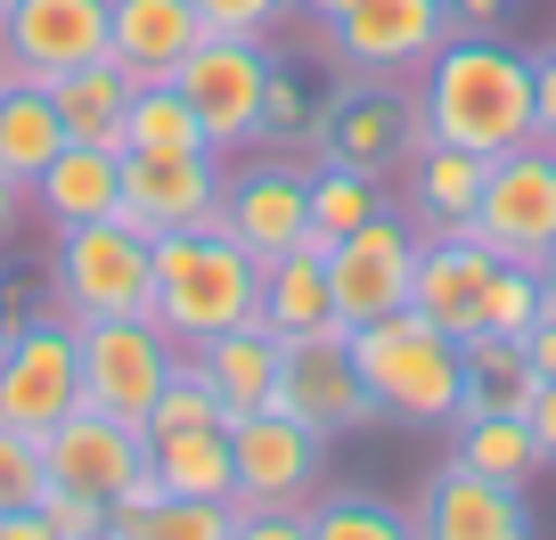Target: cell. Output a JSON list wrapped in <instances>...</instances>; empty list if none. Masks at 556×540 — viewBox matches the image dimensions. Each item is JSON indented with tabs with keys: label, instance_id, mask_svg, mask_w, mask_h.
Listing matches in <instances>:
<instances>
[{
	"label": "cell",
	"instance_id": "cell-20",
	"mask_svg": "<svg viewBox=\"0 0 556 540\" xmlns=\"http://www.w3.org/2000/svg\"><path fill=\"white\" fill-rule=\"evenodd\" d=\"M197 41H205L197 0H106V58L131 83H173Z\"/></svg>",
	"mask_w": 556,
	"mask_h": 540
},
{
	"label": "cell",
	"instance_id": "cell-28",
	"mask_svg": "<svg viewBox=\"0 0 556 540\" xmlns=\"http://www.w3.org/2000/svg\"><path fill=\"white\" fill-rule=\"evenodd\" d=\"M58 148H66V123L50 106V83H9L0 90V173L34 189Z\"/></svg>",
	"mask_w": 556,
	"mask_h": 540
},
{
	"label": "cell",
	"instance_id": "cell-10",
	"mask_svg": "<svg viewBox=\"0 0 556 540\" xmlns=\"http://www.w3.org/2000/svg\"><path fill=\"white\" fill-rule=\"evenodd\" d=\"M409 279H417V222H401L393 205L328 246V296H336V319H344V328H368V319L401 312V303H409Z\"/></svg>",
	"mask_w": 556,
	"mask_h": 540
},
{
	"label": "cell",
	"instance_id": "cell-39",
	"mask_svg": "<svg viewBox=\"0 0 556 540\" xmlns=\"http://www.w3.org/2000/svg\"><path fill=\"white\" fill-rule=\"evenodd\" d=\"M197 9H205V34H245V41H262L287 9H295V0H197Z\"/></svg>",
	"mask_w": 556,
	"mask_h": 540
},
{
	"label": "cell",
	"instance_id": "cell-40",
	"mask_svg": "<svg viewBox=\"0 0 556 540\" xmlns=\"http://www.w3.org/2000/svg\"><path fill=\"white\" fill-rule=\"evenodd\" d=\"M156 500H164V475H156V467H139L131 484L106 500V540H139V524H148V507H156Z\"/></svg>",
	"mask_w": 556,
	"mask_h": 540
},
{
	"label": "cell",
	"instance_id": "cell-1",
	"mask_svg": "<svg viewBox=\"0 0 556 540\" xmlns=\"http://www.w3.org/2000/svg\"><path fill=\"white\" fill-rule=\"evenodd\" d=\"M417 115H426V140L507 156L532 140V58L507 34H451L426 58Z\"/></svg>",
	"mask_w": 556,
	"mask_h": 540
},
{
	"label": "cell",
	"instance_id": "cell-7",
	"mask_svg": "<svg viewBox=\"0 0 556 540\" xmlns=\"http://www.w3.org/2000/svg\"><path fill=\"white\" fill-rule=\"evenodd\" d=\"M66 410H83V361H74V319H25V328H0V426H25V435H50Z\"/></svg>",
	"mask_w": 556,
	"mask_h": 540
},
{
	"label": "cell",
	"instance_id": "cell-37",
	"mask_svg": "<svg viewBox=\"0 0 556 540\" xmlns=\"http://www.w3.org/2000/svg\"><path fill=\"white\" fill-rule=\"evenodd\" d=\"M312 131V106H303V83L287 66H270V83H262V123H254V140L262 148H287Z\"/></svg>",
	"mask_w": 556,
	"mask_h": 540
},
{
	"label": "cell",
	"instance_id": "cell-26",
	"mask_svg": "<svg viewBox=\"0 0 556 540\" xmlns=\"http://www.w3.org/2000/svg\"><path fill=\"white\" fill-rule=\"evenodd\" d=\"M148 467L164 475L173 500H229L238 467H229V426H180V435H148Z\"/></svg>",
	"mask_w": 556,
	"mask_h": 540
},
{
	"label": "cell",
	"instance_id": "cell-32",
	"mask_svg": "<svg viewBox=\"0 0 556 540\" xmlns=\"http://www.w3.org/2000/svg\"><path fill=\"white\" fill-rule=\"evenodd\" d=\"M312 540H409V516L377 491H328L312 500Z\"/></svg>",
	"mask_w": 556,
	"mask_h": 540
},
{
	"label": "cell",
	"instance_id": "cell-33",
	"mask_svg": "<svg viewBox=\"0 0 556 540\" xmlns=\"http://www.w3.org/2000/svg\"><path fill=\"white\" fill-rule=\"evenodd\" d=\"M180 426H229V401L213 393V377L197 368V352H180V361H173L156 410H148V435H180Z\"/></svg>",
	"mask_w": 556,
	"mask_h": 540
},
{
	"label": "cell",
	"instance_id": "cell-27",
	"mask_svg": "<svg viewBox=\"0 0 556 540\" xmlns=\"http://www.w3.org/2000/svg\"><path fill=\"white\" fill-rule=\"evenodd\" d=\"M451 435H458V451H451V459H467L475 475H500V484H532V475L548 467V459H540V435H532V418H523V410H458Z\"/></svg>",
	"mask_w": 556,
	"mask_h": 540
},
{
	"label": "cell",
	"instance_id": "cell-5",
	"mask_svg": "<svg viewBox=\"0 0 556 540\" xmlns=\"http://www.w3.org/2000/svg\"><path fill=\"white\" fill-rule=\"evenodd\" d=\"M229 467H238V491H229L238 516L312 507L319 475H328V435H312V426L287 418V410H245V418H229Z\"/></svg>",
	"mask_w": 556,
	"mask_h": 540
},
{
	"label": "cell",
	"instance_id": "cell-4",
	"mask_svg": "<svg viewBox=\"0 0 556 540\" xmlns=\"http://www.w3.org/2000/svg\"><path fill=\"white\" fill-rule=\"evenodd\" d=\"M50 303L66 319H139V312H156V238L131 229L123 213L58 229Z\"/></svg>",
	"mask_w": 556,
	"mask_h": 540
},
{
	"label": "cell",
	"instance_id": "cell-21",
	"mask_svg": "<svg viewBox=\"0 0 556 540\" xmlns=\"http://www.w3.org/2000/svg\"><path fill=\"white\" fill-rule=\"evenodd\" d=\"M34 213L50 229H83V222H106L123 213V148H90V140H66L50 156V173L34 180Z\"/></svg>",
	"mask_w": 556,
	"mask_h": 540
},
{
	"label": "cell",
	"instance_id": "cell-45",
	"mask_svg": "<svg viewBox=\"0 0 556 540\" xmlns=\"http://www.w3.org/2000/svg\"><path fill=\"white\" fill-rule=\"evenodd\" d=\"M25 213H34V197H25V180H9V173H0V246L17 238V222H25Z\"/></svg>",
	"mask_w": 556,
	"mask_h": 540
},
{
	"label": "cell",
	"instance_id": "cell-22",
	"mask_svg": "<svg viewBox=\"0 0 556 540\" xmlns=\"http://www.w3.org/2000/svg\"><path fill=\"white\" fill-rule=\"evenodd\" d=\"M197 368L213 377V393L229 401V418H245V410H270L278 401V361H287V336L270 328V319H238V328L205 336V344H189Z\"/></svg>",
	"mask_w": 556,
	"mask_h": 540
},
{
	"label": "cell",
	"instance_id": "cell-30",
	"mask_svg": "<svg viewBox=\"0 0 556 540\" xmlns=\"http://www.w3.org/2000/svg\"><path fill=\"white\" fill-rule=\"evenodd\" d=\"M377 213H384V180L377 173H352V164L319 156V173H312V246H336L344 229L377 222Z\"/></svg>",
	"mask_w": 556,
	"mask_h": 540
},
{
	"label": "cell",
	"instance_id": "cell-41",
	"mask_svg": "<svg viewBox=\"0 0 556 540\" xmlns=\"http://www.w3.org/2000/svg\"><path fill=\"white\" fill-rule=\"evenodd\" d=\"M532 140L556 148V50L532 58Z\"/></svg>",
	"mask_w": 556,
	"mask_h": 540
},
{
	"label": "cell",
	"instance_id": "cell-8",
	"mask_svg": "<svg viewBox=\"0 0 556 540\" xmlns=\"http://www.w3.org/2000/svg\"><path fill=\"white\" fill-rule=\"evenodd\" d=\"M467 229L500 262H540V254H548V246H556V148L523 140V148H507V156H491Z\"/></svg>",
	"mask_w": 556,
	"mask_h": 540
},
{
	"label": "cell",
	"instance_id": "cell-9",
	"mask_svg": "<svg viewBox=\"0 0 556 540\" xmlns=\"http://www.w3.org/2000/svg\"><path fill=\"white\" fill-rule=\"evenodd\" d=\"M287 418H303L312 435H361L377 426V401H368L361 368H352V336L344 328H303L287 336V361H278V401Z\"/></svg>",
	"mask_w": 556,
	"mask_h": 540
},
{
	"label": "cell",
	"instance_id": "cell-6",
	"mask_svg": "<svg viewBox=\"0 0 556 540\" xmlns=\"http://www.w3.org/2000/svg\"><path fill=\"white\" fill-rule=\"evenodd\" d=\"M74 361H83V401L90 410H115V418L148 426L180 344L148 312L139 319H74Z\"/></svg>",
	"mask_w": 556,
	"mask_h": 540
},
{
	"label": "cell",
	"instance_id": "cell-24",
	"mask_svg": "<svg viewBox=\"0 0 556 540\" xmlns=\"http://www.w3.org/2000/svg\"><path fill=\"white\" fill-rule=\"evenodd\" d=\"M50 106L66 123V140L90 148H123V115H131V74L115 58H83V66L50 74Z\"/></svg>",
	"mask_w": 556,
	"mask_h": 540
},
{
	"label": "cell",
	"instance_id": "cell-2",
	"mask_svg": "<svg viewBox=\"0 0 556 540\" xmlns=\"http://www.w3.org/2000/svg\"><path fill=\"white\" fill-rule=\"evenodd\" d=\"M352 336V368H361L368 401H377L384 426H451L458 418V393H467V352L458 336H442L434 319H417L409 303L368 328H344Z\"/></svg>",
	"mask_w": 556,
	"mask_h": 540
},
{
	"label": "cell",
	"instance_id": "cell-19",
	"mask_svg": "<svg viewBox=\"0 0 556 540\" xmlns=\"http://www.w3.org/2000/svg\"><path fill=\"white\" fill-rule=\"evenodd\" d=\"M491 271H500V254H491L475 229H451V238H417V279H409V312L434 319L442 336H458L467 344L475 328H483V287Z\"/></svg>",
	"mask_w": 556,
	"mask_h": 540
},
{
	"label": "cell",
	"instance_id": "cell-38",
	"mask_svg": "<svg viewBox=\"0 0 556 540\" xmlns=\"http://www.w3.org/2000/svg\"><path fill=\"white\" fill-rule=\"evenodd\" d=\"M41 516H50V540H106V500H90V491L41 484Z\"/></svg>",
	"mask_w": 556,
	"mask_h": 540
},
{
	"label": "cell",
	"instance_id": "cell-35",
	"mask_svg": "<svg viewBox=\"0 0 556 540\" xmlns=\"http://www.w3.org/2000/svg\"><path fill=\"white\" fill-rule=\"evenodd\" d=\"M540 303H548V287H540V271L532 262H500L491 271V287H483V328L491 336H523L540 319ZM475 328V336H483Z\"/></svg>",
	"mask_w": 556,
	"mask_h": 540
},
{
	"label": "cell",
	"instance_id": "cell-3",
	"mask_svg": "<svg viewBox=\"0 0 556 540\" xmlns=\"http://www.w3.org/2000/svg\"><path fill=\"white\" fill-rule=\"evenodd\" d=\"M254 303H262V262L229 229L205 222V229H164L156 238V312L148 319L180 352L238 328V319H254Z\"/></svg>",
	"mask_w": 556,
	"mask_h": 540
},
{
	"label": "cell",
	"instance_id": "cell-46",
	"mask_svg": "<svg viewBox=\"0 0 556 540\" xmlns=\"http://www.w3.org/2000/svg\"><path fill=\"white\" fill-rule=\"evenodd\" d=\"M532 271H540V287H548V303H556V246H548V254L532 262Z\"/></svg>",
	"mask_w": 556,
	"mask_h": 540
},
{
	"label": "cell",
	"instance_id": "cell-42",
	"mask_svg": "<svg viewBox=\"0 0 556 540\" xmlns=\"http://www.w3.org/2000/svg\"><path fill=\"white\" fill-rule=\"evenodd\" d=\"M523 361H532V377H556V303H540V319L523 328Z\"/></svg>",
	"mask_w": 556,
	"mask_h": 540
},
{
	"label": "cell",
	"instance_id": "cell-44",
	"mask_svg": "<svg viewBox=\"0 0 556 540\" xmlns=\"http://www.w3.org/2000/svg\"><path fill=\"white\" fill-rule=\"evenodd\" d=\"M451 25H458V34H500L507 0H451Z\"/></svg>",
	"mask_w": 556,
	"mask_h": 540
},
{
	"label": "cell",
	"instance_id": "cell-25",
	"mask_svg": "<svg viewBox=\"0 0 556 540\" xmlns=\"http://www.w3.org/2000/svg\"><path fill=\"white\" fill-rule=\"evenodd\" d=\"M254 319H270L278 336H303V328H344L336 319V296H328V246L303 238L295 254L262 262V303Z\"/></svg>",
	"mask_w": 556,
	"mask_h": 540
},
{
	"label": "cell",
	"instance_id": "cell-43",
	"mask_svg": "<svg viewBox=\"0 0 556 540\" xmlns=\"http://www.w3.org/2000/svg\"><path fill=\"white\" fill-rule=\"evenodd\" d=\"M523 418H532V435H540V459L556 467V377H540V385H532V401H523Z\"/></svg>",
	"mask_w": 556,
	"mask_h": 540
},
{
	"label": "cell",
	"instance_id": "cell-34",
	"mask_svg": "<svg viewBox=\"0 0 556 540\" xmlns=\"http://www.w3.org/2000/svg\"><path fill=\"white\" fill-rule=\"evenodd\" d=\"M238 532H245V516L229 500H173V491L139 524V540H238Z\"/></svg>",
	"mask_w": 556,
	"mask_h": 540
},
{
	"label": "cell",
	"instance_id": "cell-11",
	"mask_svg": "<svg viewBox=\"0 0 556 540\" xmlns=\"http://www.w3.org/2000/svg\"><path fill=\"white\" fill-rule=\"evenodd\" d=\"M426 148V115L417 99H401L384 74H361L352 90H336L328 115H319V156L352 164V173H401V164Z\"/></svg>",
	"mask_w": 556,
	"mask_h": 540
},
{
	"label": "cell",
	"instance_id": "cell-18",
	"mask_svg": "<svg viewBox=\"0 0 556 540\" xmlns=\"http://www.w3.org/2000/svg\"><path fill=\"white\" fill-rule=\"evenodd\" d=\"M0 50L25 66V83H50L83 58H106V0H9Z\"/></svg>",
	"mask_w": 556,
	"mask_h": 540
},
{
	"label": "cell",
	"instance_id": "cell-31",
	"mask_svg": "<svg viewBox=\"0 0 556 540\" xmlns=\"http://www.w3.org/2000/svg\"><path fill=\"white\" fill-rule=\"evenodd\" d=\"M123 148H213L205 123L189 115L173 83H131V115H123Z\"/></svg>",
	"mask_w": 556,
	"mask_h": 540
},
{
	"label": "cell",
	"instance_id": "cell-12",
	"mask_svg": "<svg viewBox=\"0 0 556 540\" xmlns=\"http://www.w3.org/2000/svg\"><path fill=\"white\" fill-rule=\"evenodd\" d=\"M262 83H270V58H262V41L245 34H205L189 58H180L173 90L189 99V115L205 123L213 148H245L262 123Z\"/></svg>",
	"mask_w": 556,
	"mask_h": 540
},
{
	"label": "cell",
	"instance_id": "cell-13",
	"mask_svg": "<svg viewBox=\"0 0 556 540\" xmlns=\"http://www.w3.org/2000/svg\"><path fill=\"white\" fill-rule=\"evenodd\" d=\"M222 213V164L213 148H123V222L164 238V229H205Z\"/></svg>",
	"mask_w": 556,
	"mask_h": 540
},
{
	"label": "cell",
	"instance_id": "cell-23",
	"mask_svg": "<svg viewBox=\"0 0 556 540\" xmlns=\"http://www.w3.org/2000/svg\"><path fill=\"white\" fill-rule=\"evenodd\" d=\"M483 173L491 156L475 148H451V140H426L409 156V222L417 238H451V229L475 222V197H483Z\"/></svg>",
	"mask_w": 556,
	"mask_h": 540
},
{
	"label": "cell",
	"instance_id": "cell-14",
	"mask_svg": "<svg viewBox=\"0 0 556 540\" xmlns=\"http://www.w3.org/2000/svg\"><path fill=\"white\" fill-rule=\"evenodd\" d=\"M451 0H344L328 17V41L352 74H401L451 41Z\"/></svg>",
	"mask_w": 556,
	"mask_h": 540
},
{
	"label": "cell",
	"instance_id": "cell-47",
	"mask_svg": "<svg viewBox=\"0 0 556 540\" xmlns=\"http://www.w3.org/2000/svg\"><path fill=\"white\" fill-rule=\"evenodd\" d=\"M295 9H312V17H319V25H328V17H336V9H344V0H295Z\"/></svg>",
	"mask_w": 556,
	"mask_h": 540
},
{
	"label": "cell",
	"instance_id": "cell-36",
	"mask_svg": "<svg viewBox=\"0 0 556 540\" xmlns=\"http://www.w3.org/2000/svg\"><path fill=\"white\" fill-rule=\"evenodd\" d=\"M41 435H25V426H0V516L9 507H34L41 500Z\"/></svg>",
	"mask_w": 556,
	"mask_h": 540
},
{
	"label": "cell",
	"instance_id": "cell-48",
	"mask_svg": "<svg viewBox=\"0 0 556 540\" xmlns=\"http://www.w3.org/2000/svg\"><path fill=\"white\" fill-rule=\"evenodd\" d=\"M0 9H9V0H0Z\"/></svg>",
	"mask_w": 556,
	"mask_h": 540
},
{
	"label": "cell",
	"instance_id": "cell-15",
	"mask_svg": "<svg viewBox=\"0 0 556 540\" xmlns=\"http://www.w3.org/2000/svg\"><path fill=\"white\" fill-rule=\"evenodd\" d=\"M148 467V426L115 418V410H66V418L41 435V475L58 491H90V500H115L131 475Z\"/></svg>",
	"mask_w": 556,
	"mask_h": 540
},
{
	"label": "cell",
	"instance_id": "cell-17",
	"mask_svg": "<svg viewBox=\"0 0 556 540\" xmlns=\"http://www.w3.org/2000/svg\"><path fill=\"white\" fill-rule=\"evenodd\" d=\"M213 229H229L254 262L295 254V246L312 238V173H295V164H254V173L222 180Z\"/></svg>",
	"mask_w": 556,
	"mask_h": 540
},
{
	"label": "cell",
	"instance_id": "cell-29",
	"mask_svg": "<svg viewBox=\"0 0 556 540\" xmlns=\"http://www.w3.org/2000/svg\"><path fill=\"white\" fill-rule=\"evenodd\" d=\"M467 393H458V410H523L532 401V361H523V336H467Z\"/></svg>",
	"mask_w": 556,
	"mask_h": 540
},
{
	"label": "cell",
	"instance_id": "cell-16",
	"mask_svg": "<svg viewBox=\"0 0 556 540\" xmlns=\"http://www.w3.org/2000/svg\"><path fill=\"white\" fill-rule=\"evenodd\" d=\"M409 532L426 540H523L532 532V500L523 484H500V475H475L467 459L426 475V500L409 507Z\"/></svg>",
	"mask_w": 556,
	"mask_h": 540
}]
</instances>
